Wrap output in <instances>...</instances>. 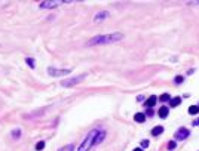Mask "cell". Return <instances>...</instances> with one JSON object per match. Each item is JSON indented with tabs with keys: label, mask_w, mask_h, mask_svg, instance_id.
Instances as JSON below:
<instances>
[{
	"label": "cell",
	"mask_w": 199,
	"mask_h": 151,
	"mask_svg": "<svg viewBox=\"0 0 199 151\" xmlns=\"http://www.w3.org/2000/svg\"><path fill=\"white\" fill-rule=\"evenodd\" d=\"M109 15H110V13H109L107 11H103V12H98L97 15L94 16V21H95V22H100V21H103V19H106V18H109Z\"/></svg>",
	"instance_id": "52a82bcc"
},
{
	"label": "cell",
	"mask_w": 199,
	"mask_h": 151,
	"mask_svg": "<svg viewBox=\"0 0 199 151\" xmlns=\"http://www.w3.org/2000/svg\"><path fill=\"white\" fill-rule=\"evenodd\" d=\"M72 70L70 68H65V70H58L55 67H48V74L49 76H54V77H59V76H65V74H70Z\"/></svg>",
	"instance_id": "277c9868"
},
{
	"label": "cell",
	"mask_w": 199,
	"mask_h": 151,
	"mask_svg": "<svg viewBox=\"0 0 199 151\" xmlns=\"http://www.w3.org/2000/svg\"><path fill=\"white\" fill-rule=\"evenodd\" d=\"M183 80H184V79H183V76H177V77H175V83H177V85H180V83H183Z\"/></svg>",
	"instance_id": "ffe728a7"
},
{
	"label": "cell",
	"mask_w": 199,
	"mask_h": 151,
	"mask_svg": "<svg viewBox=\"0 0 199 151\" xmlns=\"http://www.w3.org/2000/svg\"><path fill=\"white\" fill-rule=\"evenodd\" d=\"M180 104H181V98H172V99L169 101V105L171 107H177Z\"/></svg>",
	"instance_id": "5bb4252c"
},
{
	"label": "cell",
	"mask_w": 199,
	"mask_h": 151,
	"mask_svg": "<svg viewBox=\"0 0 199 151\" xmlns=\"http://www.w3.org/2000/svg\"><path fill=\"white\" fill-rule=\"evenodd\" d=\"M12 136H13V138H16V139H18V138H21V130H20V129L12 130Z\"/></svg>",
	"instance_id": "d6986e66"
},
{
	"label": "cell",
	"mask_w": 199,
	"mask_h": 151,
	"mask_svg": "<svg viewBox=\"0 0 199 151\" xmlns=\"http://www.w3.org/2000/svg\"><path fill=\"white\" fill-rule=\"evenodd\" d=\"M189 129H186V128H180L177 132H175V139H178V141H183V139H186L187 136H189Z\"/></svg>",
	"instance_id": "8992f818"
},
{
	"label": "cell",
	"mask_w": 199,
	"mask_h": 151,
	"mask_svg": "<svg viewBox=\"0 0 199 151\" xmlns=\"http://www.w3.org/2000/svg\"><path fill=\"white\" fill-rule=\"evenodd\" d=\"M168 107H161V108H159V117H162V119H165L167 117V115H168Z\"/></svg>",
	"instance_id": "8fae6325"
},
{
	"label": "cell",
	"mask_w": 199,
	"mask_h": 151,
	"mask_svg": "<svg viewBox=\"0 0 199 151\" xmlns=\"http://www.w3.org/2000/svg\"><path fill=\"white\" fill-rule=\"evenodd\" d=\"M189 113L193 114V115L198 114V113H199V105H190V107H189Z\"/></svg>",
	"instance_id": "4fadbf2b"
},
{
	"label": "cell",
	"mask_w": 199,
	"mask_h": 151,
	"mask_svg": "<svg viewBox=\"0 0 199 151\" xmlns=\"http://www.w3.org/2000/svg\"><path fill=\"white\" fill-rule=\"evenodd\" d=\"M159 99L161 101H171V96H169V93H163V95H161Z\"/></svg>",
	"instance_id": "ac0fdd59"
},
{
	"label": "cell",
	"mask_w": 199,
	"mask_h": 151,
	"mask_svg": "<svg viewBox=\"0 0 199 151\" xmlns=\"http://www.w3.org/2000/svg\"><path fill=\"white\" fill-rule=\"evenodd\" d=\"M104 138H106V132L104 130H101L98 135H97V138H95V144L94 145H98V144H101L103 141H104Z\"/></svg>",
	"instance_id": "ba28073f"
},
{
	"label": "cell",
	"mask_w": 199,
	"mask_h": 151,
	"mask_svg": "<svg viewBox=\"0 0 199 151\" xmlns=\"http://www.w3.org/2000/svg\"><path fill=\"white\" fill-rule=\"evenodd\" d=\"M63 3H70V2H63V0H52V2H40L39 3V7L42 9H54L59 5H63Z\"/></svg>",
	"instance_id": "5b68a950"
},
{
	"label": "cell",
	"mask_w": 199,
	"mask_h": 151,
	"mask_svg": "<svg viewBox=\"0 0 199 151\" xmlns=\"http://www.w3.org/2000/svg\"><path fill=\"white\" fill-rule=\"evenodd\" d=\"M156 101H158V98H156V96H150L149 99L146 101V105L149 107V108H152V107H153L154 104H156Z\"/></svg>",
	"instance_id": "7c38bea8"
},
{
	"label": "cell",
	"mask_w": 199,
	"mask_h": 151,
	"mask_svg": "<svg viewBox=\"0 0 199 151\" xmlns=\"http://www.w3.org/2000/svg\"><path fill=\"white\" fill-rule=\"evenodd\" d=\"M86 77V74H82V76H77V77H72V79H67V80H63L61 82V86L63 87H72L74 85H79L80 82H83Z\"/></svg>",
	"instance_id": "3957f363"
},
{
	"label": "cell",
	"mask_w": 199,
	"mask_h": 151,
	"mask_svg": "<svg viewBox=\"0 0 199 151\" xmlns=\"http://www.w3.org/2000/svg\"><path fill=\"white\" fill-rule=\"evenodd\" d=\"M175 145H177V144H175L174 141H171V142H168V148H169V150H174V148H175Z\"/></svg>",
	"instance_id": "7402d4cb"
},
{
	"label": "cell",
	"mask_w": 199,
	"mask_h": 151,
	"mask_svg": "<svg viewBox=\"0 0 199 151\" xmlns=\"http://www.w3.org/2000/svg\"><path fill=\"white\" fill-rule=\"evenodd\" d=\"M43 148H45V141H39L37 144H36V150L37 151H42Z\"/></svg>",
	"instance_id": "e0dca14e"
},
{
	"label": "cell",
	"mask_w": 199,
	"mask_h": 151,
	"mask_svg": "<svg viewBox=\"0 0 199 151\" xmlns=\"http://www.w3.org/2000/svg\"><path fill=\"white\" fill-rule=\"evenodd\" d=\"M134 120H135L137 123H144V121H146V114H143V113H137V114L134 115Z\"/></svg>",
	"instance_id": "9c48e42d"
},
{
	"label": "cell",
	"mask_w": 199,
	"mask_h": 151,
	"mask_svg": "<svg viewBox=\"0 0 199 151\" xmlns=\"http://www.w3.org/2000/svg\"><path fill=\"white\" fill-rule=\"evenodd\" d=\"M161 133H163V128H162V126H154V128L152 129V135H153V136H159Z\"/></svg>",
	"instance_id": "30bf717a"
},
{
	"label": "cell",
	"mask_w": 199,
	"mask_h": 151,
	"mask_svg": "<svg viewBox=\"0 0 199 151\" xmlns=\"http://www.w3.org/2000/svg\"><path fill=\"white\" fill-rule=\"evenodd\" d=\"M25 62H27V65H28L30 68H34V67H36V61H34L33 58H25Z\"/></svg>",
	"instance_id": "9a60e30c"
},
{
	"label": "cell",
	"mask_w": 199,
	"mask_h": 151,
	"mask_svg": "<svg viewBox=\"0 0 199 151\" xmlns=\"http://www.w3.org/2000/svg\"><path fill=\"white\" fill-rule=\"evenodd\" d=\"M123 39L122 33H113V34H103V36H97L88 42L89 46H95V44H109V43H116L119 40Z\"/></svg>",
	"instance_id": "6da1fadb"
},
{
	"label": "cell",
	"mask_w": 199,
	"mask_h": 151,
	"mask_svg": "<svg viewBox=\"0 0 199 151\" xmlns=\"http://www.w3.org/2000/svg\"><path fill=\"white\" fill-rule=\"evenodd\" d=\"M134 151H143V148H134Z\"/></svg>",
	"instance_id": "d4e9b609"
},
{
	"label": "cell",
	"mask_w": 199,
	"mask_h": 151,
	"mask_svg": "<svg viewBox=\"0 0 199 151\" xmlns=\"http://www.w3.org/2000/svg\"><path fill=\"white\" fill-rule=\"evenodd\" d=\"M74 150V145L73 144H68V145H64V147H61L58 151H73Z\"/></svg>",
	"instance_id": "2e32d148"
},
{
	"label": "cell",
	"mask_w": 199,
	"mask_h": 151,
	"mask_svg": "<svg viewBox=\"0 0 199 151\" xmlns=\"http://www.w3.org/2000/svg\"><path fill=\"white\" fill-rule=\"evenodd\" d=\"M192 124H193V126H199V119L193 120V121H192Z\"/></svg>",
	"instance_id": "603a6c76"
},
{
	"label": "cell",
	"mask_w": 199,
	"mask_h": 151,
	"mask_svg": "<svg viewBox=\"0 0 199 151\" xmlns=\"http://www.w3.org/2000/svg\"><path fill=\"white\" fill-rule=\"evenodd\" d=\"M146 115H150V117H152V115H153V111H152V110H147V111H146Z\"/></svg>",
	"instance_id": "cb8c5ba5"
},
{
	"label": "cell",
	"mask_w": 199,
	"mask_h": 151,
	"mask_svg": "<svg viewBox=\"0 0 199 151\" xmlns=\"http://www.w3.org/2000/svg\"><path fill=\"white\" fill-rule=\"evenodd\" d=\"M147 147H149V141H147V139H143V141H141V148H147Z\"/></svg>",
	"instance_id": "44dd1931"
},
{
	"label": "cell",
	"mask_w": 199,
	"mask_h": 151,
	"mask_svg": "<svg viewBox=\"0 0 199 151\" xmlns=\"http://www.w3.org/2000/svg\"><path fill=\"white\" fill-rule=\"evenodd\" d=\"M98 133H100V130H97V129L91 130L88 135H86V138L83 139V142L80 144V147L77 148V151H88L91 147H94V144H95V138H97Z\"/></svg>",
	"instance_id": "7a4b0ae2"
}]
</instances>
